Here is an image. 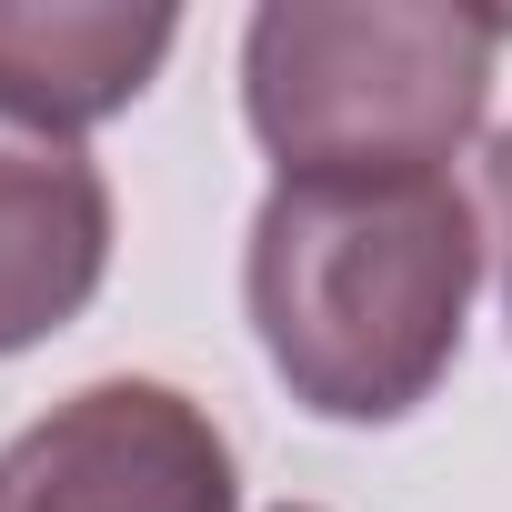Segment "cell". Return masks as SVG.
<instances>
[{"mask_svg": "<svg viewBox=\"0 0 512 512\" xmlns=\"http://www.w3.org/2000/svg\"><path fill=\"white\" fill-rule=\"evenodd\" d=\"M482 292V221L452 171L272 181L251 211L241 302L282 392L322 422H402L442 392Z\"/></svg>", "mask_w": 512, "mask_h": 512, "instance_id": "1", "label": "cell"}, {"mask_svg": "<svg viewBox=\"0 0 512 512\" xmlns=\"http://www.w3.org/2000/svg\"><path fill=\"white\" fill-rule=\"evenodd\" d=\"M512 21L452 0H262L241 31V111L282 181L442 171L492 111Z\"/></svg>", "mask_w": 512, "mask_h": 512, "instance_id": "2", "label": "cell"}, {"mask_svg": "<svg viewBox=\"0 0 512 512\" xmlns=\"http://www.w3.org/2000/svg\"><path fill=\"white\" fill-rule=\"evenodd\" d=\"M0 512H241V462L191 392L111 372L0 442Z\"/></svg>", "mask_w": 512, "mask_h": 512, "instance_id": "3", "label": "cell"}, {"mask_svg": "<svg viewBox=\"0 0 512 512\" xmlns=\"http://www.w3.org/2000/svg\"><path fill=\"white\" fill-rule=\"evenodd\" d=\"M111 272V181L81 131L0 91V362L91 312Z\"/></svg>", "mask_w": 512, "mask_h": 512, "instance_id": "4", "label": "cell"}, {"mask_svg": "<svg viewBox=\"0 0 512 512\" xmlns=\"http://www.w3.org/2000/svg\"><path fill=\"white\" fill-rule=\"evenodd\" d=\"M181 41V11H111V0H0V91L21 111L91 131L131 111Z\"/></svg>", "mask_w": 512, "mask_h": 512, "instance_id": "5", "label": "cell"}, {"mask_svg": "<svg viewBox=\"0 0 512 512\" xmlns=\"http://www.w3.org/2000/svg\"><path fill=\"white\" fill-rule=\"evenodd\" d=\"M482 201H492V251H502V312H512V131L482 151Z\"/></svg>", "mask_w": 512, "mask_h": 512, "instance_id": "6", "label": "cell"}, {"mask_svg": "<svg viewBox=\"0 0 512 512\" xmlns=\"http://www.w3.org/2000/svg\"><path fill=\"white\" fill-rule=\"evenodd\" d=\"M282 512H312V502H282Z\"/></svg>", "mask_w": 512, "mask_h": 512, "instance_id": "7", "label": "cell"}]
</instances>
